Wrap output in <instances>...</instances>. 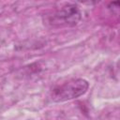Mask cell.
<instances>
[{"label": "cell", "instance_id": "cell-1", "mask_svg": "<svg viewBox=\"0 0 120 120\" xmlns=\"http://www.w3.org/2000/svg\"><path fill=\"white\" fill-rule=\"evenodd\" d=\"M89 83L84 79H72L60 85L54 86L50 92V98L54 102H63L78 98L84 95Z\"/></svg>", "mask_w": 120, "mask_h": 120}, {"label": "cell", "instance_id": "cell-2", "mask_svg": "<svg viewBox=\"0 0 120 120\" xmlns=\"http://www.w3.org/2000/svg\"><path fill=\"white\" fill-rule=\"evenodd\" d=\"M81 11L75 4H66L49 17L48 22L53 27L74 26L81 20Z\"/></svg>", "mask_w": 120, "mask_h": 120}]
</instances>
